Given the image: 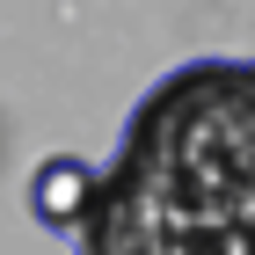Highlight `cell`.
<instances>
[{
    "label": "cell",
    "mask_w": 255,
    "mask_h": 255,
    "mask_svg": "<svg viewBox=\"0 0 255 255\" xmlns=\"http://www.w3.org/2000/svg\"><path fill=\"white\" fill-rule=\"evenodd\" d=\"M73 234L80 255H255V59L175 66Z\"/></svg>",
    "instance_id": "cell-1"
},
{
    "label": "cell",
    "mask_w": 255,
    "mask_h": 255,
    "mask_svg": "<svg viewBox=\"0 0 255 255\" xmlns=\"http://www.w3.org/2000/svg\"><path fill=\"white\" fill-rule=\"evenodd\" d=\"M95 175L102 168H88L80 153H44L37 175H29V219L51 226V234H73L95 204Z\"/></svg>",
    "instance_id": "cell-2"
}]
</instances>
